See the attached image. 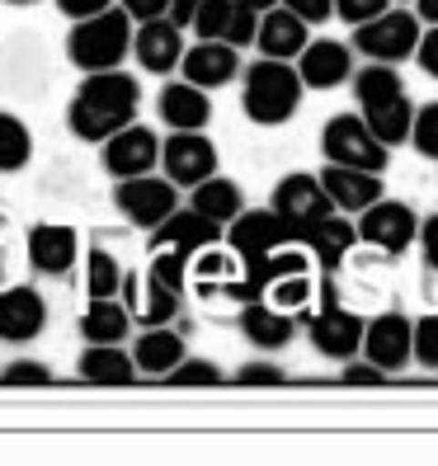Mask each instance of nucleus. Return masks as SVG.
Instances as JSON below:
<instances>
[{"mask_svg":"<svg viewBox=\"0 0 438 466\" xmlns=\"http://www.w3.org/2000/svg\"><path fill=\"white\" fill-rule=\"evenodd\" d=\"M52 368L38 363V359H19L10 368H0V387H52Z\"/></svg>","mask_w":438,"mask_h":466,"instance_id":"4c0bfd02","label":"nucleus"},{"mask_svg":"<svg viewBox=\"0 0 438 466\" xmlns=\"http://www.w3.org/2000/svg\"><path fill=\"white\" fill-rule=\"evenodd\" d=\"M34 160V132L19 114L0 108V175H15Z\"/></svg>","mask_w":438,"mask_h":466,"instance_id":"c756f323","label":"nucleus"},{"mask_svg":"<svg viewBox=\"0 0 438 466\" xmlns=\"http://www.w3.org/2000/svg\"><path fill=\"white\" fill-rule=\"evenodd\" d=\"M188 208L227 231V222L245 208V194H240V184H236V179H227V175H208L203 184L188 188Z\"/></svg>","mask_w":438,"mask_h":466,"instance_id":"cd10ccee","label":"nucleus"},{"mask_svg":"<svg viewBox=\"0 0 438 466\" xmlns=\"http://www.w3.org/2000/svg\"><path fill=\"white\" fill-rule=\"evenodd\" d=\"M321 307L311 311H297V325H307V335L316 344V353H325L331 363H344L359 353V339H363V316L359 311H349L340 292H335V279L325 273V283H321Z\"/></svg>","mask_w":438,"mask_h":466,"instance_id":"20e7f679","label":"nucleus"},{"mask_svg":"<svg viewBox=\"0 0 438 466\" xmlns=\"http://www.w3.org/2000/svg\"><path fill=\"white\" fill-rule=\"evenodd\" d=\"M132 57H137V66L142 71H151V76H170L175 66H179V57H184V29L175 19H142V24H132Z\"/></svg>","mask_w":438,"mask_h":466,"instance_id":"ddd939ff","label":"nucleus"},{"mask_svg":"<svg viewBox=\"0 0 438 466\" xmlns=\"http://www.w3.org/2000/svg\"><path fill=\"white\" fill-rule=\"evenodd\" d=\"M0 227H5V212H0Z\"/></svg>","mask_w":438,"mask_h":466,"instance_id":"864d4df0","label":"nucleus"},{"mask_svg":"<svg viewBox=\"0 0 438 466\" xmlns=\"http://www.w3.org/2000/svg\"><path fill=\"white\" fill-rule=\"evenodd\" d=\"M99 160H104V170L114 175V179H132V175H151L156 170V160H160V137L142 123H127L118 132H108L104 142H99Z\"/></svg>","mask_w":438,"mask_h":466,"instance_id":"9d476101","label":"nucleus"},{"mask_svg":"<svg viewBox=\"0 0 438 466\" xmlns=\"http://www.w3.org/2000/svg\"><path fill=\"white\" fill-rule=\"evenodd\" d=\"M292 71L302 90H335L353 76V47L340 38H307V47L292 57Z\"/></svg>","mask_w":438,"mask_h":466,"instance_id":"9b49d317","label":"nucleus"},{"mask_svg":"<svg viewBox=\"0 0 438 466\" xmlns=\"http://www.w3.org/2000/svg\"><path fill=\"white\" fill-rule=\"evenodd\" d=\"M264 301L269 307H283V311H307L311 307V268H297V273H283L264 288Z\"/></svg>","mask_w":438,"mask_h":466,"instance_id":"2f4dec72","label":"nucleus"},{"mask_svg":"<svg viewBox=\"0 0 438 466\" xmlns=\"http://www.w3.org/2000/svg\"><path fill=\"white\" fill-rule=\"evenodd\" d=\"M47 325V301L38 288L19 283V288H5L0 292V339L5 344H29L43 335Z\"/></svg>","mask_w":438,"mask_h":466,"instance_id":"6ab92c4d","label":"nucleus"},{"mask_svg":"<svg viewBox=\"0 0 438 466\" xmlns=\"http://www.w3.org/2000/svg\"><path fill=\"white\" fill-rule=\"evenodd\" d=\"M118 283H123L118 259L108 255L104 245L86 250V292H90V297H118Z\"/></svg>","mask_w":438,"mask_h":466,"instance_id":"473e14b6","label":"nucleus"},{"mask_svg":"<svg viewBox=\"0 0 438 466\" xmlns=\"http://www.w3.org/2000/svg\"><path fill=\"white\" fill-rule=\"evenodd\" d=\"M415 231H420L415 208L401 203V198H387V194H382L377 203H368L359 212V222H353V236H359L363 245H372V250H382L387 259L405 255L410 245H415Z\"/></svg>","mask_w":438,"mask_h":466,"instance_id":"0eeeda50","label":"nucleus"},{"mask_svg":"<svg viewBox=\"0 0 438 466\" xmlns=\"http://www.w3.org/2000/svg\"><path fill=\"white\" fill-rule=\"evenodd\" d=\"M236 5H245V10H255V15H264L269 5H279V0H236Z\"/></svg>","mask_w":438,"mask_h":466,"instance_id":"3c124183","label":"nucleus"},{"mask_svg":"<svg viewBox=\"0 0 438 466\" xmlns=\"http://www.w3.org/2000/svg\"><path fill=\"white\" fill-rule=\"evenodd\" d=\"M302 80H297L292 62H269L260 57L255 66H245L240 76V108L245 118L260 127H283L297 108H302Z\"/></svg>","mask_w":438,"mask_h":466,"instance_id":"f03ea898","label":"nucleus"},{"mask_svg":"<svg viewBox=\"0 0 438 466\" xmlns=\"http://www.w3.org/2000/svg\"><path fill=\"white\" fill-rule=\"evenodd\" d=\"M283 10H292L297 19L307 24V29H316V24H325V19H335V0H279Z\"/></svg>","mask_w":438,"mask_h":466,"instance_id":"79ce46f5","label":"nucleus"},{"mask_svg":"<svg viewBox=\"0 0 438 466\" xmlns=\"http://www.w3.org/2000/svg\"><path fill=\"white\" fill-rule=\"evenodd\" d=\"M353 99L359 104H372V99H382V95H396V90H405V76L396 71V66H387V62H368V66H353Z\"/></svg>","mask_w":438,"mask_h":466,"instance_id":"7c9ffc66","label":"nucleus"},{"mask_svg":"<svg viewBox=\"0 0 438 466\" xmlns=\"http://www.w3.org/2000/svg\"><path fill=\"white\" fill-rule=\"evenodd\" d=\"M52 5H57L71 24L76 19H90V15H99V10H108V5H114V0H52Z\"/></svg>","mask_w":438,"mask_h":466,"instance_id":"de8ad7c7","label":"nucleus"},{"mask_svg":"<svg viewBox=\"0 0 438 466\" xmlns=\"http://www.w3.org/2000/svg\"><path fill=\"white\" fill-rule=\"evenodd\" d=\"M420 34H424V24L415 19V10H405V5H387L382 15H372V19H363V24H353L349 47L359 52V57H368V62L401 66V62L415 57Z\"/></svg>","mask_w":438,"mask_h":466,"instance_id":"39448f33","label":"nucleus"},{"mask_svg":"<svg viewBox=\"0 0 438 466\" xmlns=\"http://www.w3.org/2000/svg\"><path fill=\"white\" fill-rule=\"evenodd\" d=\"M392 5H405V0H392Z\"/></svg>","mask_w":438,"mask_h":466,"instance_id":"5fc2aeb1","label":"nucleus"},{"mask_svg":"<svg viewBox=\"0 0 438 466\" xmlns=\"http://www.w3.org/2000/svg\"><path fill=\"white\" fill-rule=\"evenodd\" d=\"M114 5L132 19V24H142V19H160V15H170V0H114Z\"/></svg>","mask_w":438,"mask_h":466,"instance_id":"a18cd8bd","label":"nucleus"},{"mask_svg":"<svg viewBox=\"0 0 438 466\" xmlns=\"http://www.w3.org/2000/svg\"><path fill=\"white\" fill-rule=\"evenodd\" d=\"M415 62H420L424 76L438 80V24H429V29L420 34V43H415Z\"/></svg>","mask_w":438,"mask_h":466,"instance_id":"c03bdc74","label":"nucleus"},{"mask_svg":"<svg viewBox=\"0 0 438 466\" xmlns=\"http://www.w3.org/2000/svg\"><path fill=\"white\" fill-rule=\"evenodd\" d=\"M410 359L420 368H438V311L410 320Z\"/></svg>","mask_w":438,"mask_h":466,"instance_id":"f704fd0d","label":"nucleus"},{"mask_svg":"<svg viewBox=\"0 0 438 466\" xmlns=\"http://www.w3.org/2000/svg\"><path fill=\"white\" fill-rule=\"evenodd\" d=\"M359 118L368 123V132L377 137L387 151H396L405 137H410V118H415V99H410L405 90H396V95H382V99H372V104H363L359 108Z\"/></svg>","mask_w":438,"mask_h":466,"instance_id":"a878e982","label":"nucleus"},{"mask_svg":"<svg viewBox=\"0 0 438 466\" xmlns=\"http://www.w3.org/2000/svg\"><path fill=\"white\" fill-rule=\"evenodd\" d=\"M76 377L90 381V387H132L137 363L123 344H86L76 359Z\"/></svg>","mask_w":438,"mask_h":466,"instance_id":"b1692460","label":"nucleus"},{"mask_svg":"<svg viewBox=\"0 0 438 466\" xmlns=\"http://www.w3.org/2000/svg\"><path fill=\"white\" fill-rule=\"evenodd\" d=\"M222 381H227V372L212 359H188V353L166 372V387H179V391L184 387H222Z\"/></svg>","mask_w":438,"mask_h":466,"instance_id":"72a5a7b5","label":"nucleus"},{"mask_svg":"<svg viewBox=\"0 0 438 466\" xmlns=\"http://www.w3.org/2000/svg\"><path fill=\"white\" fill-rule=\"evenodd\" d=\"M269 208L279 212L292 231H297V227H307V222H316V217H325V212H335V203L325 198L321 179H316V175H302V170L279 179V188H273Z\"/></svg>","mask_w":438,"mask_h":466,"instance_id":"a211bd4d","label":"nucleus"},{"mask_svg":"<svg viewBox=\"0 0 438 466\" xmlns=\"http://www.w3.org/2000/svg\"><path fill=\"white\" fill-rule=\"evenodd\" d=\"M142 108V86L137 76H127L123 66L114 71H86L80 86L66 104V127L76 142H104L108 132H118L137 118Z\"/></svg>","mask_w":438,"mask_h":466,"instance_id":"f257e3e1","label":"nucleus"},{"mask_svg":"<svg viewBox=\"0 0 438 466\" xmlns=\"http://www.w3.org/2000/svg\"><path fill=\"white\" fill-rule=\"evenodd\" d=\"M297 245L325 268V273H335L344 259H349V250L359 245V236H353V222L344 212H325V217H316V222H307V227H297Z\"/></svg>","mask_w":438,"mask_h":466,"instance_id":"dca6fc26","label":"nucleus"},{"mask_svg":"<svg viewBox=\"0 0 438 466\" xmlns=\"http://www.w3.org/2000/svg\"><path fill=\"white\" fill-rule=\"evenodd\" d=\"M415 19L420 24H438V0H415Z\"/></svg>","mask_w":438,"mask_h":466,"instance_id":"8fccbe9b","label":"nucleus"},{"mask_svg":"<svg viewBox=\"0 0 438 466\" xmlns=\"http://www.w3.org/2000/svg\"><path fill=\"white\" fill-rule=\"evenodd\" d=\"M127 47H132V19L118 5H108L90 19H76L66 34V57H71V66H80V76L123 66Z\"/></svg>","mask_w":438,"mask_h":466,"instance_id":"7ed1b4c3","label":"nucleus"},{"mask_svg":"<svg viewBox=\"0 0 438 466\" xmlns=\"http://www.w3.org/2000/svg\"><path fill=\"white\" fill-rule=\"evenodd\" d=\"M321 151H325V166H353V170H372V175H382L392 166V151L368 132V123L359 114H335L325 123Z\"/></svg>","mask_w":438,"mask_h":466,"instance_id":"423d86ee","label":"nucleus"},{"mask_svg":"<svg viewBox=\"0 0 438 466\" xmlns=\"http://www.w3.org/2000/svg\"><path fill=\"white\" fill-rule=\"evenodd\" d=\"M114 208L127 217L132 227L151 231L160 217H170L179 208V188L166 175H132V179H114Z\"/></svg>","mask_w":438,"mask_h":466,"instance_id":"6e6552de","label":"nucleus"},{"mask_svg":"<svg viewBox=\"0 0 438 466\" xmlns=\"http://www.w3.org/2000/svg\"><path fill=\"white\" fill-rule=\"evenodd\" d=\"M307 38H311V29H307V24L297 19L292 10L269 5V10L255 19V43H250V47H260V57H269V62H292L297 52L307 47Z\"/></svg>","mask_w":438,"mask_h":466,"instance_id":"aec40b11","label":"nucleus"},{"mask_svg":"<svg viewBox=\"0 0 438 466\" xmlns=\"http://www.w3.org/2000/svg\"><path fill=\"white\" fill-rule=\"evenodd\" d=\"M316 179H321V188H325V198L335 203V212H344V217H359L368 203L382 198V175H372V170L325 166Z\"/></svg>","mask_w":438,"mask_h":466,"instance_id":"412c9836","label":"nucleus"},{"mask_svg":"<svg viewBox=\"0 0 438 466\" xmlns=\"http://www.w3.org/2000/svg\"><path fill=\"white\" fill-rule=\"evenodd\" d=\"M118 301L127 307L132 325H170L179 316V292H166V288H156L147 283L142 273H123V283H118Z\"/></svg>","mask_w":438,"mask_h":466,"instance_id":"4be33fe9","label":"nucleus"},{"mask_svg":"<svg viewBox=\"0 0 438 466\" xmlns=\"http://www.w3.org/2000/svg\"><path fill=\"white\" fill-rule=\"evenodd\" d=\"M288 372L273 368V363H245L236 368V387H283Z\"/></svg>","mask_w":438,"mask_h":466,"instance_id":"a19ab883","label":"nucleus"},{"mask_svg":"<svg viewBox=\"0 0 438 466\" xmlns=\"http://www.w3.org/2000/svg\"><path fill=\"white\" fill-rule=\"evenodd\" d=\"M359 353L368 363H377L382 372H396L410 363V316L405 311H382L372 320H363V339Z\"/></svg>","mask_w":438,"mask_h":466,"instance_id":"2eb2a0df","label":"nucleus"},{"mask_svg":"<svg viewBox=\"0 0 438 466\" xmlns=\"http://www.w3.org/2000/svg\"><path fill=\"white\" fill-rule=\"evenodd\" d=\"M255 10H245V5H236V0H231V15H227V29H222V38H217V43H231L236 52L240 47H250L255 43Z\"/></svg>","mask_w":438,"mask_h":466,"instance_id":"58836bf2","label":"nucleus"},{"mask_svg":"<svg viewBox=\"0 0 438 466\" xmlns=\"http://www.w3.org/2000/svg\"><path fill=\"white\" fill-rule=\"evenodd\" d=\"M194 10H199V0H170V15H166V19H175L179 29H184V24H188V15H194Z\"/></svg>","mask_w":438,"mask_h":466,"instance_id":"09e8293b","label":"nucleus"},{"mask_svg":"<svg viewBox=\"0 0 438 466\" xmlns=\"http://www.w3.org/2000/svg\"><path fill=\"white\" fill-rule=\"evenodd\" d=\"M208 245H222V227L199 217L194 208H175L170 217L147 231V250H184V255H199Z\"/></svg>","mask_w":438,"mask_h":466,"instance_id":"4468645a","label":"nucleus"},{"mask_svg":"<svg viewBox=\"0 0 438 466\" xmlns=\"http://www.w3.org/2000/svg\"><path fill=\"white\" fill-rule=\"evenodd\" d=\"M240 330L255 349H288L297 335V316L283 307H269L264 297L255 301H240Z\"/></svg>","mask_w":438,"mask_h":466,"instance_id":"393cba45","label":"nucleus"},{"mask_svg":"<svg viewBox=\"0 0 438 466\" xmlns=\"http://www.w3.org/2000/svg\"><path fill=\"white\" fill-rule=\"evenodd\" d=\"M160 175H166L175 188H194L203 184L208 175H217V166H222V156H217V147L208 142V132H170L166 142H160Z\"/></svg>","mask_w":438,"mask_h":466,"instance_id":"1a4fd4ad","label":"nucleus"},{"mask_svg":"<svg viewBox=\"0 0 438 466\" xmlns=\"http://www.w3.org/2000/svg\"><path fill=\"white\" fill-rule=\"evenodd\" d=\"M227 15H231V0H199V10L188 15L184 29H194V38H222Z\"/></svg>","mask_w":438,"mask_h":466,"instance_id":"e433bc0d","label":"nucleus"},{"mask_svg":"<svg viewBox=\"0 0 438 466\" xmlns=\"http://www.w3.org/2000/svg\"><path fill=\"white\" fill-rule=\"evenodd\" d=\"M5 5H38V0H5Z\"/></svg>","mask_w":438,"mask_h":466,"instance_id":"603ef678","label":"nucleus"},{"mask_svg":"<svg viewBox=\"0 0 438 466\" xmlns=\"http://www.w3.org/2000/svg\"><path fill=\"white\" fill-rule=\"evenodd\" d=\"M24 250H29V264L38 273L62 279V273H71L76 259H80V236H76V227H62V222H38L24 236Z\"/></svg>","mask_w":438,"mask_h":466,"instance_id":"f3484780","label":"nucleus"},{"mask_svg":"<svg viewBox=\"0 0 438 466\" xmlns=\"http://www.w3.org/2000/svg\"><path fill=\"white\" fill-rule=\"evenodd\" d=\"M387 377H392V372H382V368L368 363V359H344V372H340L344 387H387Z\"/></svg>","mask_w":438,"mask_h":466,"instance_id":"ea45409f","label":"nucleus"},{"mask_svg":"<svg viewBox=\"0 0 438 466\" xmlns=\"http://www.w3.org/2000/svg\"><path fill=\"white\" fill-rule=\"evenodd\" d=\"M415 245H420V250H424V264L438 273V212L433 217H424V222H420V231H415Z\"/></svg>","mask_w":438,"mask_h":466,"instance_id":"49530a36","label":"nucleus"},{"mask_svg":"<svg viewBox=\"0 0 438 466\" xmlns=\"http://www.w3.org/2000/svg\"><path fill=\"white\" fill-rule=\"evenodd\" d=\"M132 363H137V372H151V377H166L184 353H188V344H184V335L179 330H170V325H147L142 335L132 339Z\"/></svg>","mask_w":438,"mask_h":466,"instance_id":"bb28decb","label":"nucleus"},{"mask_svg":"<svg viewBox=\"0 0 438 466\" xmlns=\"http://www.w3.org/2000/svg\"><path fill=\"white\" fill-rule=\"evenodd\" d=\"M179 80L199 90H222L240 76V52L231 43H217V38H199V43H184V57H179Z\"/></svg>","mask_w":438,"mask_h":466,"instance_id":"f8f14e48","label":"nucleus"},{"mask_svg":"<svg viewBox=\"0 0 438 466\" xmlns=\"http://www.w3.org/2000/svg\"><path fill=\"white\" fill-rule=\"evenodd\" d=\"M410 147H415L424 160H438V104H424L415 108V118H410Z\"/></svg>","mask_w":438,"mask_h":466,"instance_id":"c9c22d12","label":"nucleus"},{"mask_svg":"<svg viewBox=\"0 0 438 466\" xmlns=\"http://www.w3.org/2000/svg\"><path fill=\"white\" fill-rule=\"evenodd\" d=\"M156 108H160V123H166L170 132H203V127L212 123V99H208V90L188 86V80H170V86L160 90Z\"/></svg>","mask_w":438,"mask_h":466,"instance_id":"5701e85b","label":"nucleus"},{"mask_svg":"<svg viewBox=\"0 0 438 466\" xmlns=\"http://www.w3.org/2000/svg\"><path fill=\"white\" fill-rule=\"evenodd\" d=\"M132 330V316L118 297H90L86 316H80V339L86 344H123Z\"/></svg>","mask_w":438,"mask_h":466,"instance_id":"c85d7f7f","label":"nucleus"},{"mask_svg":"<svg viewBox=\"0 0 438 466\" xmlns=\"http://www.w3.org/2000/svg\"><path fill=\"white\" fill-rule=\"evenodd\" d=\"M392 0H335V19H344L349 29L353 24H363V19H372V15H382Z\"/></svg>","mask_w":438,"mask_h":466,"instance_id":"37998d69","label":"nucleus"}]
</instances>
